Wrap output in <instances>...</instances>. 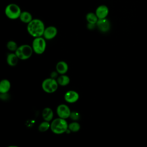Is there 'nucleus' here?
I'll return each mask as SVG.
<instances>
[{"mask_svg": "<svg viewBox=\"0 0 147 147\" xmlns=\"http://www.w3.org/2000/svg\"><path fill=\"white\" fill-rule=\"evenodd\" d=\"M45 25L42 21L38 18H33L27 24V32L33 38L42 37L44 30Z\"/></svg>", "mask_w": 147, "mask_h": 147, "instance_id": "obj_1", "label": "nucleus"}, {"mask_svg": "<svg viewBox=\"0 0 147 147\" xmlns=\"http://www.w3.org/2000/svg\"><path fill=\"white\" fill-rule=\"evenodd\" d=\"M51 131L56 134L65 133L68 129V124L65 119L57 118L55 119L51 123Z\"/></svg>", "mask_w": 147, "mask_h": 147, "instance_id": "obj_2", "label": "nucleus"}, {"mask_svg": "<svg viewBox=\"0 0 147 147\" xmlns=\"http://www.w3.org/2000/svg\"><path fill=\"white\" fill-rule=\"evenodd\" d=\"M20 7L14 3L8 4L5 9V14L10 20H14L20 18L21 13Z\"/></svg>", "mask_w": 147, "mask_h": 147, "instance_id": "obj_3", "label": "nucleus"}, {"mask_svg": "<svg viewBox=\"0 0 147 147\" xmlns=\"http://www.w3.org/2000/svg\"><path fill=\"white\" fill-rule=\"evenodd\" d=\"M33 52L32 47L28 44H23L18 47L14 52L19 59L25 60L29 59Z\"/></svg>", "mask_w": 147, "mask_h": 147, "instance_id": "obj_4", "label": "nucleus"}, {"mask_svg": "<svg viewBox=\"0 0 147 147\" xmlns=\"http://www.w3.org/2000/svg\"><path fill=\"white\" fill-rule=\"evenodd\" d=\"M32 47L33 52L35 53L37 55H41L45 52L46 49V40L42 36L34 38L32 41Z\"/></svg>", "mask_w": 147, "mask_h": 147, "instance_id": "obj_5", "label": "nucleus"}, {"mask_svg": "<svg viewBox=\"0 0 147 147\" xmlns=\"http://www.w3.org/2000/svg\"><path fill=\"white\" fill-rule=\"evenodd\" d=\"M58 83L53 78H47L45 79L41 84L42 90L47 93H53L55 92L58 88Z\"/></svg>", "mask_w": 147, "mask_h": 147, "instance_id": "obj_6", "label": "nucleus"}, {"mask_svg": "<svg viewBox=\"0 0 147 147\" xmlns=\"http://www.w3.org/2000/svg\"><path fill=\"white\" fill-rule=\"evenodd\" d=\"M56 111L59 117L65 119L70 117L71 114V111L69 107L64 104L59 105L57 107Z\"/></svg>", "mask_w": 147, "mask_h": 147, "instance_id": "obj_7", "label": "nucleus"}, {"mask_svg": "<svg viewBox=\"0 0 147 147\" xmlns=\"http://www.w3.org/2000/svg\"><path fill=\"white\" fill-rule=\"evenodd\" d=\"M96 28L100 32H107L111 28L110 22L108 19H107V18L99 19L96 23Z\"/></svg>", "mask_w": 147, "mask_h": 147, "instance_id": "obj_8", "label": "nucleus"}, {"mask_svg": "<svg viewBox=\"0 0 147 147\" xmlns=\"http://www.w3.org/2000/svg\"><path fill=\"white\" fill-rule=\"evenodd\" d=\"M57 34V29L54 26H48L45 27L42 37L48 40H52L56 36Z\"/></svg>", "mask_w": 147, "mask_h": 147, "instance_id": "obj_9", "label": "nucleus"}, {"mask_svg": "<svg viewBox=\"0 0 147 147\" xmlns=\"http://www.w3.org/2000/svg\"><path fill=\"white\" fill-rule=\"evenodd\" d=\"M95 13L99 20L107 18L109 13V10L106 5H100L96 7Z\"/></svg>", "mask_w": 147, "mask_h": 147, "instance_id": "obj_10", "label": "nucleus"}, {"mask_svg": "<svg viewBox=\"0 0 147 147\" xmlns=\"http://www.w3.org/2000/svg\"><path fill=\"white\" fill-rule=\"evenodd\" d=\"M79 98V94L73 90H70L65 92L64 95V99L65 100L69 103H73L78 100Z\"/></svg>", "mask_w": 147, "mask_h": 147, "instance_id": "obj_11", "label": "nucleus"}, {"mask_svg": "<svg viewBox=\"0 0 147 147\" xmlns=\"http://www.w3.org/2000/svg\"><path fill=\"white\" fill-rule=\"evenodd\" d=\"M56 69L58 74L64 75L68 69V65L65 61H60L56 64Z\"/></svg>", "mask_w": 147, "mask_h": 147, "instance_id": "obj_12", "label": "nucleus"}, {"mask_svg": "<svg viewBox=\"0 0 147 147\" xmlns=\"http://www.w3.org/2000/svg\"><path fill=\"white\" fill-rule=\"evenodd\" d=\"M18 57L15 53H10L7 55L6 61L9 65L11 67L16 66L18 62Z\"/></svg>", "mask_w": 147, "mask_h": 147, "instance_id": "obj_13", "label": "nucleus"}, {"mask_svg": "<svg viewBox=\"0 0 147 147\" xmlns=\"http://www.w3.org/2000/svg\"><path fill=\"white\" fill-rule=\"evenodd\" d=\"M11 87V84L9 80L3 79L0 82V92L1 94H6L9 92Z\"/></svg>", "mask_w": 147, "mask_h": 147, "instance_id": "obj_14", "label": "nucleus"}, {"mask_svg": "<svg viewBox=\"0 0 147 147\" xmlns=\"http://www.w3.org/2000/svg\"><path fill=\"white\" fill-rule=\"evenodd\" d=\"M19 19L20 20V21L22 22L28 24L33 18L32 14L30 12H29L28 11H24L21 12Z\"/></svg>", "mask_w": 147, "mask_h": 147, "instance_id": "obj_15", "label": "nucleus"}, {"mask_svg": "<svg viewBox=\"0 0 147 147\" xmlns=\"http://www.w3.org/2000/svg\"><path fill=\"white\" fill-rule=\"evenodd\" d=\"M42 116L44 121L49 122L52 119L53 117V112L51 108L45 107L42 110Z\"/></svg>", "mask_w": 147, "mask_h": 147, "instance_id": "obj_16", "label": "nucleus"}, {"mask_svg": "<svg viewBox=\"0 0 147 147\" xmlns=\"http://www.w3.org/2000/svg\"><path fill=\"white\" fill-rule=\"evenodd\" d=\"M86 20L88 23L92 24H96L98 21L99 20L95 13L93 12H89L87 13L86 16Z\"/></svg>", "mask_w": 147, "mask_h": 147, "instance_id": "obj_17", "label": "nucleus"}, {"mask_svg": "<svg viewBox=\"0 0 147 147\" xmlns=\"http://www.w3.org/2000/svg\"><path fill=\"white\" fill-rule=\"evenodd\" d=\"M57 82L59 85H60L61 86H65L69 83L70 79L67 75H65V74L61 75L58 77Z\"/></svg>", "mask_w": 147, "mask_h": 147, "instance_id": "obj_18", "label": "nucleus"}, {"mask_svg": "<svg viewBox=\"0 0 147 147\" xmlns=\"http://www.w3.org/2000/svg\"><path fill=\"white\" fill-rule=\"evenodd\" d=\"M19 46H18L17 42L13 40H10L7 42L6 47L8 50L11 52H15Z\"/></svg>", "mask_w": 147, "mask_h": 147, "instance_id": "obj_19", "label": "nucleus"}, {"mask_svg": "<svg viewBox=\"0 0 147 147\" xmlns=\"http://www.w3.org/2000/svg\"><path fill=\"white\" fill-rule=\"evenodd\" d=\"M51 127V124L49 122L44 121L42 122L38 126V130L41 132H45Z\"/></svg>", "mask_w": 147, "mask_h": 147, "instance_id": "obj_20", "label": "nucleus"}, {"mask_svg": "<svg viewBox=\"0 0 147 147\" xmlns=\"http://www.w3.org/2000/svg\"><path fill=\"white\" fill-rule=\"evenodd\" d=\"M80 129V125L78 122H73L68 125V130L72 132H77Z\"/></svg>", "mask_w": 147, "mask_h": 147, "instance_id": "obj_21", "label": "nucleus"}, {"mask_svg": "<svg viewBox=\"0 0 147 147\" xmlns=\"http://www.w3.org/2000/svg\"><path fill=\"white\" fill-rule=\"evenodd\" d=\"M70 118L72 120L77 121L79 118V114L78 112H76V111L71 112V115H70Z\"/></svg>", "mask_w": 147, "mask_h": 147, "instance_id": "obj_22", "label": "nucleus"}, {"mask_svg": "<svg viewBox=\"0 0 147 147\" xmlns=\"http://www.w3.org/2000/svg\"><path fill=\"white\" fill-rule=\"evenodd\" d=\"M96 27V24H92L88 23L87 25V28L90 30H93Z\"/></svg>", "mask_w": 147, "mask_h": 147, "instance_id": "obj_23", "label": "nucleus"}, {"mask_svg": "<svg viewBox=\"0 0 147 147\" xmlns=\"http://www.w3.org/2000/svg\"><path fill=\"white\" fill-rule=\"evenodd\" d=\"M7 147H18L17 146H16V145H11V146H9Z\"/></svg>", "mask_w": 147, "mask_h": 147, "instance_id": "obj_24", "label": "nucleus"}]
</instances>
